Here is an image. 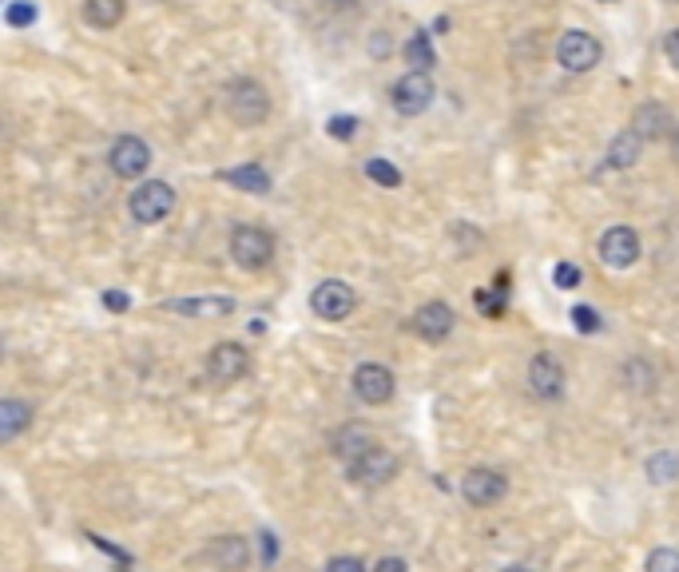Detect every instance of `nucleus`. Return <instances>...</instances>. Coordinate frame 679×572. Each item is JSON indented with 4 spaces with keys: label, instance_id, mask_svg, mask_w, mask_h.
Wrapping results in <instances>:
<instances>
[{
    "label": "nucleus",
    "instance_id": "nucleus-11",
    "mask_svg": "<svg viewBox=\"0 0 679 572\" xmlns=\"http://www.w3.org/2000/svg\"><path fill=\"white\" fill-rule=\"evenodd\" d=\"M461 493H465L469 505L485 509V505H497L509 493V481L497 469H469V474L461 477Z\"/></svg>",
    "mask_w": 679,
    "mask_h": 572
},
{
    "label": "nucleus",
    "instance_id": "nucleus-10",
    "mask_svg": "<svg viewBox=\"0 0 679 572\" xmlns=\"http://www.w3.org/2000/svg\"><path fill=\"white\" fill-rule=\"evenodd\" d=\"M247 370H251V354L242 350L239 342H219V346L207 354V374L223 385L239 382Z\"/></svg>",
    "mask_w": 679,
    "mask_h": 572
},
{
    "label": "nucleus",
    "instance_id": "nucleus-40",
    "mask_svg": "<svg viewBox=\"0 0 679 572\" xmlns=\"http://www.w3.org/2000/svg\"><path fill=\"white\" fill-rule=\"evenodd\" d=\"M668 4H679V0H668Z\"/></svg>",
    "mask_w": 679,
    "mask_h": 572
},
{
    "label": "nucleus",
    "instance_id": "nucleus-35",
    "mask_svg": "<svg viewBox=\"0 0 679 572\" xmlns=\"http://www.w3.org/2000/svg\"><path fill=\"white\" fill-rule=\"evenodd\" d=\"M390 48H394V45H390V36H373V40H370V56H390Z\"/></svg>",
    "mask_w": 679,
    "mask_h": 572
},
{
    "label": "nucleus",
    "instance_id": "nucleus-30",
    "mask_svg": "<svg viewBox=\"0 0 679 572\" xmlns=\"http://www.w3.org/2000/svg\"><path fill=\"white\" fill-rule=\"evenodd\" d=\"M326 132L334 135V140H354V135H358V120H354V116H334V120L326 123Z\"/></svg>",
    "mask_w": 679,
    "mask_h": 572
},
{
    "label": "nucleus",
    "instance_id": "nucleus-26",
    "mask_svg": "<svg viewBox=\"0 0 679 572\" xmlns=\"http://www.w3.org/2000/svg\"><path fill=\"white\" fill-rule=\"evenodd\" d=\"M4 24H9V28H28V24H36V4L33 0H12L9 9H4Z\"/></svg>",
    "mask_w": 679,
    "mask_h": 572
},
{
    "label": "nucleus",
    "instance_id": "nucleus-39",
    "mask_svg": "<svg viewBox=\"0 0 679 572\" xmlns=\"http://www.w3.org/2000/svg\"><path fill=\"white\" fill-rule=\"evenodd\" d=\"M600 4H612V0H600Z\"/></svg>",
    "mask_w": 679,
    "mask_h": 572
},
{
    "label": "nucleus",
    "instance_id": "nucleus-5",
    "mask_svg": "<svg viewBox=\"0 0 679 572\" xmlns=\"http://www.w3.org/2000/svg\"><path fill=\"white\" fill-rule=\"evenodd\" d=\"M390 104H394L397 116H409V120L421 116V111L433 104V80H429V72H414V68H409L406 76L390 88Z\"/></svg>",
    "mask_w": 679,
    "mask_h": 572
},
{
    "label": "nucleus",
    "instance_id": "nucleus-7",
    "mask_svg": "<svg viewBox=\"0 0 679 572\" xmlns=\"http://www.w3.org/2000/svg\"><path fill=\"white\" fill-rule=\"evenodd\" d=\"M354 302H358V298H354V290L342 283V278H326V283H318L314 295H310V310L326 322H342L354 310Z\"/></svg>",
    "mask_w": 679,
    "mask_h": 572
},
{
    "label": "nucleus",
    "instance_id": "nucleus-8",
    "mask_svg": "<svg viewBox=\"0 0 679 572\" xmlns=\"http://www.w3.org/2000/svg\"><path fill=\"white\" fill-rule=\"evenodd\" d=\"M354 394L362 397L366 406H385L394 397V374L382 362H362L354 370Z\"/></svg>",
    "mask_w": 679,
    "mask_h": 572
},
{
    "label": "nucleus",
    "instance_id": "nucleus-20",
    "mask_svg": "<svg viewBox=\"0 0 679 572\" xmlns=\"http://www.w3.org/2000/svg\"><path fill=\"white\" fill-rule=\"evenodd\" d=\"M370 445H378V441L370 438V429L366 426H346L342 433H334V453H338L346 465H350L354 457H362Z\"/></svg>",
    "mask_w": 679,
    "mask_h": 572
},
{
    "label": "nucleus",
    "instance_id": "nucleus-22",
    "mask_svg": "<svg viewBox=\"0 0 679 572\" xmlns=\"http://www.w3.org/2000/svg\"><path fill=\"white\" fill-rule=\"evenodd\" d=\"M640 152H644V140L628 128V132H620L612 140V147H608V164L612 167H632L635 159H640Z\"/></svg>",
    "mask_w": 679,
    "mask_h": 572
},
{
    "label": "nucleus",
    "instance_id": "nucleus-6",
    "mask_svg": "<svg viewBox=\"0 0 679 572\" xmlns=\"http://www.w3.org/2000/svg\"><path fill=\"white\" fill-rule=\"evenodd\" d=\"M108 164L120 179H140L143 171L152 167V147H147L140 135H120V140L111 143Z\"/></svg>",
    "mask_w": 679,
    "mask_h": 572
},
{
    "label": "nucleus",
    "instance_id": "nucleus-3",
    "mask_svg": "<svg viewBox=\"0 0 679 572\" xmlns=\"http://www.w3.org/2000/svg\"><path fill=\"white\" fill-rule=\"evenodd\" d=\"M230 259L242 266V271H263L274 259V239L271 231L254 227V223H242L230 231Z\"/></svg>",
    "mask_w": 679,
    "mask_h": 572
},
{
    "label": "nucleus",
    "instance_id": "nucleus-23",
    "mask_svg": "<svg viewBox=\"0 0 679 572\" xmlns=\"http://www.w3.org/2000/svg\"><path fill=\"white\" fill-rule=\"evenodd\" d=\"M406 60L414 64V72H429V68L438 64V56H433V48H429V36L426 33H414V36H409Z\"/></svg>",
    "mask_w": 679,
    "mask_h": 572
},
{
    "label": "nucleus",
    "instance_id": "nucleus-4",
    "mask_svg": "<svg viewBox=\"0 0 679 572\" xmlns=\"http://www.w3.org/2000/svg\"><path fill=\"white\" fill-rule=\"evenodd\" d=\"M600 40L592 33H584V28H569V33L557 40V64L564 68V72H592V68L600 64Z\"/></svg>",
    "mask_w": 679,
    "mask_h": 572
},
{
    "label": "nucleus",
    "instance_id": "nucleus-1",
    "mask_svg": "<svg viewBox=\"0 0 679 572\" xmlns=\"http://www.w3.org/2000/svg\"><path fill=\"white\" fill-rule=\"evenodd\" d=\"M223 108H227V116L239 128H254V123H263L271 116V96H266V88L259 80L239 76L223 88Z\"/></svg>",
    "mask_w": 679,
    "mask_h": 572
},
{
    "label": "nucleus",
    "instance_id": "nucleus-37",
    "mask_svg": "<svg viewBox=\"0 0 679 572\" xmlns=\"http://www.w3.org/2000/svg\"><path fill=\"white\" fill-rule=\"evenodd\" d=\"M501 572H528L525 564H509V569H501Z\"/></svg>",
    "mask_w": 679,
    "mask_h": 572
},
{
    "label": "nucleus",
    "instance_id": "nucleus-16",
    "mask_svg": "<svg viewBox=\"0 0 679 572\" xmlns=\"http://www.w3.org/2000/svg\"><path fill=\"white\" fill-rule=\"evenodd\" d=\"M671 128V111L664 104H640L632 116V132L640 140H664Z\"/></svg>",
    "mask_w": 679,
    "mask_h": 572
},
{
    "label": "nucleus",
    "instance_id": "nucleus-18",
    "mask_svg": "<svg viewBox=\"0 0 679 572\" xmlns=\"http://www.w3.org/2000/svg\"><path fill=\"white\" fill-rule=\"evenodd\" d=\"M28 426H33V406H28V402H16V397H4V402H0V441L21 438Z\"/></svg>",
    "mask_w": 679,
    "mask_h": 572
},
{
    "label": "nucleus",
    "instance_id": "nucleus-12",
    "mask_svg": "<svg viewBox=\"0 0 679 572\" xmlns=\"http://www.w3.org/2000/svg\"><path fill=\"white\" fill-rule=\"evenodd\" d=\"M596 247H600L604 263L616 266V271H624V266H632L635 259H640V235H635L632 227H608Z\"/></svg>",
    "mask_w": 679,
    "mask_h": 572
},
{
    "label": "nucleus",
    "instance_id": "nucleus-34",
    "mask_svg": "<svg viewBox=\"0 0 679 572\" xmlns=\"http://www.w3.org/2000/svg\"><path fill=\"white\" fill-rule=\"evenodd\" d=\"M373 572H409V564L402 561V557H385V561H378Z\"/></svg>",
    "mask_w": 679,
    "mask_h": 572
},
{
    "label": "nucleus",
    "instance_id": "nucleus-15",
    "mask_svg": "<svg viewBox=\"0 0 679 572\" xmlns=\"http://www.w3.org/2000/svg\"><path fill=\"white\" fill-rule=\"evenodd\" d=\"M207 561L219 572H242L251 561V549H247L242 537H215L207 545Z\"/></svg>",
    "mask_w": 679,
    "mask_h": 572
},
{
    "label": "nucleus",
    "instance_id": "nucleus-24",
    "mask_svg": "<svg viewBox=\"0 0 679 572\" xmlns=\"http://www.w3.org/2000/svg\"><path fill=\"white\" fill-rule=\"evenodd\" d=\"M647 477H652L656 485L676 481V477H679V457H676V453H656V457L647 462Z\"/></svg>",
    "mask_w": 679,
    "mask_h": 572
},
{
    "label": "nucleus",
    "instance_id": "nucleus-29",
    "mask_svg": "<svg viewBox=\"0 0 679 572\" xmlns=\"http://www.w3.org/2000/svg\"><path fill=\"white\" fill-rule=\"evenodd\" d=\"M572 326L584 334H596L600 331V314H596L592 307H572Z\"/></svg>",
    "mask_w": 679,
    "mask_h": 572
},
{
    "label": "nucleus",
    "instance_id": "nucleus-27",
    "mask_svg": "<svg viewBox=\"0 0 679 572\" xmlns=\"http://www.w3.org/2000/svg\"><path fill=\"white\" fill-rule=\"evenodd\" d=\"M644 572H679V549H656L647 557Z\"/></svg>",
    "mask_w": 679,
    "mask_h": 572
},
{
    "label": "nucleus",
    "instance_id": "nucleus-25",
    "mask_svg": "<svg viewBox=\"0 0 679 572\" xmlns=\"http://www.w3.org/2000/svg\"><path fill=\"white\" fill-rule=\"evenodd\" d=\"M366 176H370L373 183H382V188H402V171H397L390 159H370V164H366Z\"/></svg>",
    "mask_w": 679,
    "mask_h": 572
},
{
    "label": "nucleus",
    "instance_id": "nucleus-33",
    "mask_svg": "<svg viewBox=\"0 0 679 572\" xmlns=\"http://www.w3.org/2000/svg\"><path fill=\"white\" fill-rule=\"evenodd\" d=\"M664 52H668V60L679 68V28H671L668 40H664Z\"/></svg>",
    "mask_w": 679,
    "mask_h": 572
},
{
    "label": "nucleus",
    "instance_id": "nucleus-13",
    "mask_svg": "<svg viewBox=\"0 0 679 572\" xmlns=\"http://www.w3.org/2000/svg\"><path fill=\"white\" fill-rule=\"evenodd\" d=\"M564 366L552 358V354H537L533 362H528V385H533V394L545 397V402H557L564 394Z\"/></svg>",
    "mask_w": 679,
    "mask_h": 572
},
{
    "label": "nucleus",
    "instance_id": "nucleus-19",
    "mask_svg": "<svg viewBox=\"0 0 679 572\" xmlns=\"http://www.w3.org/2000/svg\"><path fill=\"white\" fill-rule=\"evenodd\" d=\"M223 183H230V188L239 191H251V195H266L271 191V176H266L259 164H242V167H230V171H223Z\"/></svg>",
    "mask_w": 679,
    "mask_h": 572
},
{
    "label": "nucleus",
    "instance_id": "nucleus-32",
    "mask_svg": "<svg viewBox=\"0 0 679 572\" xmlns=\"http://www.w3.org/2000/svg\"><path fill=\"white\" fill-rule=\"evenodd\" d=\"M104 307H108V310H116V314H120V310H128V307H132V298H128V295H120V290H108V295H104Z\"/></svg>",
    "mask_w": 679,
    "mask_h": 572
},
{
    "label": "nucleus",
    "instance_id": "nucleus-14",
    "mask_svg": "<svg viewBox=\"0 0 679 572\" xmlns=\"http://www.w3.org/2000/svg\"><path fill=\"white\" fill-rule=\"evenodd\" d=\"M453 310L445 302H426V307H417L414 314V334L426 342H445L453 334Z\"/></svg>",
    "mask_w": 679,
    "mask_h": 572
},
{
    "label": "nucleus",
    "instance_id": "nucleus-31",
    "mask_svg": "<svg viewBox=\"0 0 679 572\" xmlns=\"http://www.w3.org/2000/svg\"><path fill=\"white\" fill-rule=\"evenodd\" d=\"M326 572H366V564L358 561V557H334V561L326 564Z\"/></svg>",
    "mask_w": 679,
    "mask_h": 572
},
{
    "label": "nucleus",
    "instance_id": "nucleus-21",
    "mask_svg": "<svg viewBox=\"0 0 679 572\" xmlns=\"http://www.w3.org/2000/svg\"><path fill=\"white\" fill-rule=\"evenodd\" d=\"M123 9L128 0H84V21L92 28H116L123 21Z\"/></svg>",
    "mask_w": 679,
    "mask_h": 572
},
{
    "label": "nucleus",
    "instance_id": "nucleus-38",
    "mask_svg": "<svg viewBox=\"0 0 679 572\" xmlns=\"http://www.w3.org/2000/svg\"><path fill=\"white\" fill-rule=\"evenodd\" d=\"M330 4H338V9H346V4H354V0H330Z\"/></svg>",
    "mask_w": 679,
    "mask_h": 572
},
{
    "label": "nucleus",
    "instance_id": "nucleus-2",
    "mask_svg": "<svg viewBox=\"0 0 679 572\" xmlns=\"http://www.w3.org/2000/svg\"><path fill=\"white\" fill-rule=\"evenodd\" d=\"M128 211H132V219L143 223V227H155V223H164L171 211H176V188L164 183V179H152V183H140L128 199Z\"/></svg>",
    "mask_w": 679,
    "mask_h": 572
},
{
    "label": "nucleus",
    "instance_id": "nucleus-28",
    "mask_svg": "<svg viewBox=\"0 0 679 572\" xmlns=\"http://www.w3.org/2000/svg\"><path fill=\"white\" fill-rule=\"evenodd\" d=\"M552 283H557L560 290H576V286H581V266H576V263H557V271H552Z\"/></svg>",
    "mask_w": 679,
    "mask_h": 572
},
{
    "label": "nucleus",
    "instance_id": "nucleus-9",
    "mask_svg": "<svg viewBox=\"0 0 679 572\" xmlns=\"http://www.w3.org/2000/svg\"><path fill=\"white\" fill-rule=\"evenodd\" d=\"M346 469H350V477L358 485H385V481H394L397 457L390 450H382V445H370V450H366L362 457H354Z\"/></svg>",
    "mask_w": 679,
    "mask_h": 572
},
{
    "label": "nucleus",
    "instance_id": "nucleus-17",
    "mask_svg": "<svg viewBox=\"0 0 679 572\" xmlns=\"http://www.w3.org/2000/svg\"><path fill=\"white\" fill-rule=\"evenodd\" d=\"M167 310L191 314V319H227L235 314V298H176V302H167Z\"/></svg>",
    "mask_w": 679,
    "mask_h": 572
},
{
    "label": "nucleus",
    "instance_id": "nucleus-36",
    "mask_svg": "<svg viewBox=\"0 0 679 572\" xmlns=\"http://www.w3.org/2000/svg\"><path fill=\"white\" fill-rule=\"evenodd\" d=\"M671 155H676V159H679V128H676V132H671Z\"/></svg>",
    "mask_w": 679,
    "mask_h": 572
}]
</instances>
